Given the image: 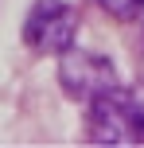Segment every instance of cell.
I'll list each match as a JSON object with an SVG mask.
<instances>
[{
	"instance_id": "1",
	"label": "cell",
	"mask_w": 144,
	"mask_h": 148,
	"mask_svg": "<svg viewBox=\"0 0 144 148\" xmlns=\"http://www.w3.org/2000/svg\"><path fill=\"white\" fill-rule=\"evenodd\" d=\"M90 140L101 144H136L144 140V97L132 90H109L90 101Z\"/></svg>"
},
{
	"instance_id": "2",
	"label": "cell",
	"mask_w": 144,
	"mask_h": 148,
	"mask_svg": "<svg viewBox=\"0 0 144 148\" xmlns=\"http://www.w3.org/2000/svg\"><path fill=\"white\" fill-rule=\"evenodd\" d=\"M59 82L70 97L78 101H93V97L117 90V70L105 55H93V51H78V47H66L59 55Z\"/></svg>"
},
{
	"instance_id": "3",
	"label": "cell",
	"mask_w": 144,
	"mask_h": 148,
	"mask_svg": "<svg viewBox=\"0 0 144 148\" xmlns=\"http://www.w3.org/2000/svg\"><path fill=\"white\" fill-rule=\"evenodd\" d=\"M74 35H78V8H70L66 0H35L23 23V39L35 51L62 55L66 47H74Z\"/></svg>"
},
{
	"instance_id": "4",
	"label": "cell",
	"mask_w": 144,
	"mask_h": 148,
	"mask_svg": "<svg viewBox=\"0 0 144 148\" xmlns=\"http://www.w3.org/2000/svg\"><path fill=\"white\" fill-rule=\"evenodd\" d=\"M101 8H105L113 20H136V16L144 12V0H101Z\"/></svg>"
}]
</instances>
